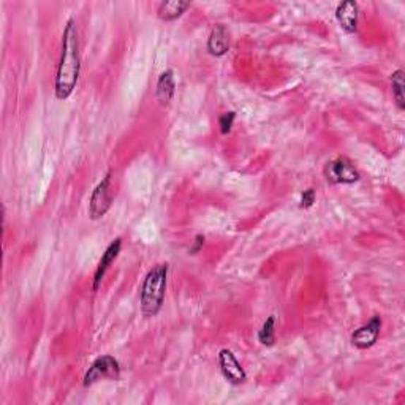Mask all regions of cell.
<instances>
[{"mask_svg":"<svg viewBox=\"0 0 405 405\" xmlns=\"http://www.w3.org/2000/svg\"><path fill=\"white\" fill-rule=\"evenodd\" d=\"M230 49V35L224 24H215L207 38V52L214 57L225 56Z\"/></svg>","mask_w":405,"mask_h":405,"instance_id":"30bf717a","label":"cell"},{"mask_svg":"<svg viewBox=\"0 0 405 405\" xmlns=\"http://www.w3.org/2000/svg\"><path fill=\"white\" fill-rule=\"evenodd\" d=\"M205 236H202V234H197V236H195V239H193V244H192V247L191 249H188V253L191 255H197L201 249H202V246H205Z\"/></svg>","mask_w":405,"mask_h":405,"instance_id":"e0dca14e","label":"cell"},{"mask_svg":"<svg viewBox=\"0 0 405 405\" xmlns=\"http://www.w3.org/2000/svg\"><path fill=\"white\" fill-rule=\"evenodd\" d=\"M113 200L114 195L113 188H111V173H108L99 184H97L92 195H90L89 217L92 220L102 219L103 215L109 211L111 205H113Z\"/></svg>","mask_w":405,"mask_h":405,"instance_id":"5b68a950","label":"cell"},{"mask_svg":"<svg viewBox=\"0 0 405 405\" xmlns=\"http://www.w3.org/2000/svg\"><path fill=\"white\" fill-rule=\"evenodd\" d=\"M391 89H393V97L397 104V108L401 111L405 109V95H404V70L399 68L393 71V75L389 78Z\"/></svg>","mask_w":405,"mask_h":405,"instance_id":"5bb4252c","label":"cell"},{"mask_svg":"<svg viewBox=\"0 0 405 405\" xmlns=\"http://www.w3.org/2000/svg\"><path fill=\"white\" fill-rule=\"evenodd\" d=\"M176 94V81H174V71L171 68H168L163 71L157 80L155 86V97L157 100L160 102V104H168L174 99Z\"/></svg>","mask_w":405,"mask_h":405,"instance_id":"8fae6325","label":"cell"},{"mask_svg":"<svg viewBox=\"0 0 405 405\" xmlns=\"http://www.w3.org/2000/svg\"><path fill=\"white\" fill-rule=\"evenodd\" d=\"M234 119H236V113H234V111H226V113L219 117V128L222 135H228L231 132Z\"/></svg>","mask_w":405,"mask_h":405,"instance_id":"9a60e30c","label":"cell"},{"mask_svg":"<svg viewBox=\"0 0 405 405\" xmlns=\"http://www.w3.org/2000/svg\"><path fill=\"white\" fill-rule=\"evenodd\" d=\"M103 378H109V380H119L121 378V364L114 356L103 355L97 358L89 365L83 385L84 387H90V385L103 380Z\"/></svg>","mask_w":405,"mask_h":405,"instance_id":"277c9868","label":"cell"},{"mask_svg":"<svg viewBox=\"0 0 405 405\" xmlns=\"http://www.w3.org/2000/svg\"><path fill=\"white\" fill-rule=\"evenodd\" d=\"M80 37L73 18H70L64 28L61 59H59L57 73L54 81V92L57 100H67L76 89L80 80Z\"/></svg>","mask_w":405,"mask_h":405,"instance_id":"6da1fadb","label":"cell"},{"mask_svg":"<svg viewBox=\"0 0 405 405\" xmlns=\"http://www.w3.org/2000/svg\"><path fill=\"white\" fill-rule=\"evenodd\" d=\"M217 359L222 375L226 378V382H230L231 385H243L247 380L244 368L230 349H222Z\"/></svg>","mask_w":405,"mask_h":405,"instance_id":"8992f818","label":"cell"},{"mask_svg":"<svg viewBox=\"0 0 405 405\" xmlns=\"http://www.w3.org/2000/svg\"><path fill=\"white\" fill-rule=\"evenodd\" d=\"M121 250H122V239L121 238H116L114 241H111L109 246L107 247V249H104L102 258L99 261V266H97L95 274H94V284H92L94 291L100 289L102 280L104 279V274L108 272L109 266L114 263L117 257H119Z\"/></svg>","mask_w":405,"mask_h":405,"instance_id":"ba28073f","label":"cell"},{"mask_svg":"<svg viewBox=\"0 0 405 405\" xmlns=\"http://www.w3.org/2000/svg\"><path fill=\"white\" fill-rule=\"evenodd\" d=\"M191 8V4L182 2V0H168V2H162L157 8V16H159L162 21H176V19L181 18L184 13Z\"/></svg>","mask_w":405,"mask_h":405,"instance_id":"7c38bea8","label":"cell"},{"mask_svg":"<svg viewBox=\"0 0 405 405\" xmlns=\"http://www.w3.org/2000/svg\"><path fill=\"white\" fill-rule=\"evenodd\" d=\"M323 174L330 184H355L361 178L353 162L342 155L326 163Z\"/></svg>","mask_w":405,"mask_h":405,"instance_id":"3957f363","label":"cell"},{"mask_svg":"<svg viewBox=\"0 0 405 405\" xmlns=\"http://www.w3.org/2000/svg\"><path fill=\"white\" fill-rule=\"evenodd\" d=\"M258 342L265 347H272L276 344V315H270L258 331Z\"/></svg>","mask_w":405,"mask_h":405,"instance_id":"4fadbf2b","label":"cell"},{"mask_svg":"<svg viewBox=\"0 0 405 405\" xmlns=\"http://www.w3.org/2000/svg\"><path fill=\"white\" fill-rule=\"evenodd\" d=\"M380 330L382 318L378 315L372 317L368 323L359 326L358 330L353 331V334H351V344L359 350H368L372 345L377 344L378 336H380Z\"/></svg>","mask_w":405,"mask_h":405,"instance_id":"52a82bcc","label":"cell"},{"mask_svg":"<svg viewBox=\"0 0 405 405\" xmlns=\"http://www.w3.org/2000/svg\"><path fill=\"white\" fill-rule=\"evenodd\" d=\"M168 280V263H159L149 270L141 285L140 303L146 317H155L165 301Z\"/></svg>","mask_w":405,"mask_h":405,"instance_id":"7a4b0ae2","label":"cell"},{"mask_svg":"<svg viewBox=\"0 0 405 405\" xmlns=\"http://www.w3.org/2000/svg\"><path fill=\"white\" fill-rule=\"evenodd\" d=\"M358 16L359 8L358 4L353 0H345L341 2L336 8V19L341 29L347 32V34H355L358 30Z\"/></svg>","mask_w":405,"mask_h":405,"instance_id":"9c48e42d","label":"cell"},{"mask_svg":"<svg viewBox=\"0 0 405 405\" xmlns=\"http://www.w3.org/2000/svg\"><path fill=\"white\" fill-rule=\"evenodd\" d=\"M313 202H315V191H313V188H307V191H304L301 195V202H299V207L309 209L313 206Z\"/></svg>","mask_w":405,"mask_h":405,"instance_id":"2e32d148","label":"cell"}]
</instances>
